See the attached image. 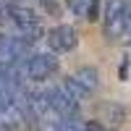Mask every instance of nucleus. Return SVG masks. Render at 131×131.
<instances>
[{"instance_id": "1", "label": "nucleus", "mask_w": 131, "mask_h": 131, "mask_svg": "<svg viewBox=\"0 0 131 131\" xmlns=\"http://www.w3.org/2000/svg\"><path fill=\"white\" fill-rule=\"evenodd\" d=\"M8 16H10V24L16 29V37H21L26 45H31V42H37L42 37V24H39L37 10H31L26 5H10Z\"/></svg>"}, {"instance_id": "2", "label": "nucleus", "mask_w": 131, "mask_h": 131, "mask_svg": "<svg viewBox=\"0 0 131 131\" xmlns=\"http://www.w3.org/2000/svg\"><path fill=\"white\" fill-rule=\"evenodd\" d=\"M24 71H26V79L45 81L58 71V58L52 52H34V55H29L24 60Z\"/></svg>"}, {"instance_id": "3", "label": "nucleus", "mask_w": 131, "mask_h": 131, "mask_svg": "<svg viewBox=\"0 0 131 131\" xmlns=\"http://www.w3.org/2000/svg\"><path fill=\"white\" fill-rule=\"evenodd\" d=\"M29 47L31 45H26L16 34H0V68L3 66H13V63H24Z\"/></svg>"}, {"instance_id": "4", "label": "nucleus", "mask_w": 131, "mask_h": 131, "mask_svg": "<svg viewBox=\"0 0 131 131\" xmlns=\"http://www.w3.org/2000/svg\"><path fill=\"white\" fill-rule=\"evenodd\" d=\"M126 29V0H107L105 5V34L107 39L123 37Z\"/></svg>"}, {"instance_id": "5", "label": "nucleus", "mask_w": 131, "mask_h": 131, "mask_svg": "<svg viewBox=\"0 0 131 131\" xmlns=\"http://www.w3.org/2000/svg\"><path fill=\"white\" fill-rule=\"evenodd\" d=\"M47 45L52 50V55L55 52H71L76 45H79V34H76V29L68 26V24H58L47 31Z\"/></svg>"}, {"instance_id": "6", "label": "nucleus", "mask_w": 131, "mask_h": 131, "mask_svg": "<svg viewBox=\"0 0 131 131\" xmlns=\"http://www.w3.org/2000/svg\"><path fill=\"white\" fill-rule=\"evenodd\" d=\"M47 102H50V110L55 118H73L76 110H79V102L71 100V94L63 89V86H52L47 89Z\"/></svg>"}, {"instance_id": "7", "label": "nucleus", "mask_w": 131, "mask_h": 131, "mask_svg": "<svg viewBox=\"0 0 131 131\" xmlns=\"http://www.w3.org/2000/svg\"><path fill=\"white\" fill-rule=\"evenodd\" d=\"M73 81L79 84L86 94H92V92H97V86H100V73H97V68H92V66H81V68L73 73Z\"/></svg>"}, {"instance_id": "8", "label": "nucleus", "mask_w": 131, "mask_h": 131, "mask_svg": "<svg viewBox=\"0 0 131 131\" xmlns=\"http://www.w3.org/2000/svg\"><path fill=\"white\" fill-rule=\"evenodd\" d=\"M100 115H102V123H107V126H121L126 121V107L121 102H102L100 105Z\"/></svg>"}, {"instance_id": "9", "label": "nucleus", "mask_w": 131, "mask_h": 131, "mask_svg": "<svg viewBox=\"0 0 131 131\" xmlns=\"http://www.w3.org/2000/svg\"><path fill=\"white\" fill-rule=\"evenodd\" d=\"M60 86H63V89H66V92L71 94V100H76V102H79V105H81V100H84V97H86V92H84L81 86H79V84L73 81V76H66V79H63V84H60Z\"/></svg>"}, {"instance_id": "10", "label": "nucleus", "mask_w": 131, "mask_h": 131, "mask_svg": "<svg viewBox=\"0 0 131 131\" xmlns=\"http://www.w3.org/2000/svg\"><path fill=\"white\" fill-rule=\"evenodd\" d=\"M89 5H92V0H68V8L73 16H86Z\"/></svg>"}, {"instance_id": "11", "label": "nucleus", "mask_w": 131, "mask_h": 131, "mask_svg": "<svg viewBox=\"0 0 131 131\" xmlns=\"http://www.w3.org/2000/svg\"><path fill=\"white\" fill-rule=\"evenodd\" d=\"M123 37L131 42V0H126V29H123Z\"/></svg>"}, {"instance_id": "12", "label": "nucleus", "mask_w": 131, "mask_h": 131, "mask_svg": "<svg viewBox=\"0 0 131 131\" xmlns=\"http://www.w3.org/2000/svg\"><path fill=\"white\" fill-rule=\"evenodd\" d=\"M84 131H107V126L102 121H86L84 123Z\"/></svg>"}, {"instance_id": "13", "label": "nucleus", "mask_w": 131, "mask_h": 131, "mask_svg": "<svg viewBox=\"0 0 131 131\" xmlns=\"http://www.w3.org/2000/svg\"><path fill=\"white\" fill-rule=\"evenodd\" d=\"M97 13H100V5H97V0H92V5H89V10H86V16H84V18H89V21H97V18H100Z\"/></svg>"}, {"instance_id": "14", "label": "nucleus", "mask_w": 131, "mask_h": 131, "mask_svg": "<svg viewBox=\"0 0 131 131\" xmlns=\"http://www.w3.org/2000/svg\"><path fill=\"white\" fill-rule=\"evenodd\" d=\"M3 16H5V5H3V0H0V21H3Z\"/></svg>"}]
</instances>
